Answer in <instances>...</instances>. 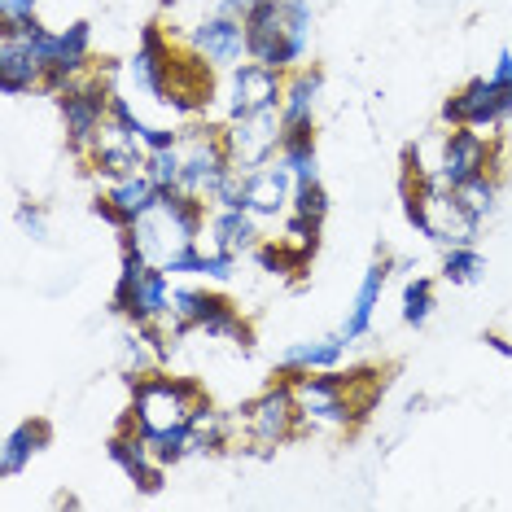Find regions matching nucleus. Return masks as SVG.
Masks as SVG:
<instances>
[{
    "mask_svg": "<svg viewBox=\"0 0 512 512\" xmlns=\"http://www.w3.org/2000/svg\"><path fill=\"white\" fill-rule=\"evenodd\" d=\"M294 394H298V412H302V429H355L364 416L355 407V368L337 372V368H320V372H294Z\"/></svg>",
    "mask_w": 512,
    "mask_h": 512,
    "instance_id": "obj_2",
    "label": "nucleus"
},
{
    "mask_svg": "<svg viewBox=\"0 0 512 512\" xmlns=\"http://www.w3.org/2000/svg\"><path fill=\"white\" fill-rule=\"evenodd\" d=\"M285 141V119L281 110H246V114H228L224 123V145L237 171H254L263 162H272L281 154Z\"/></svg>",
    "mask_w": 512,
    "mask_h": 512,
    "instance_id": "obj_7",
    "label": "nucleus"
},
{
    "mask_svg": "<svg viewBox=\"0 0 512 512\" xmlns=\"http://www.w3.org/2000/svg\"><path fill=\"white\" fill-rule=\"evenodd\" d=\"M281 162L289 167V176H294V184H316V180H320L316 123L285 127V141H281Z\"/></svg>",
    "mask_w": 512,
    "mask_h": 512,
    "instance_id": "obj_23",
    "label": "nucleus"
},
{
    "mask_svg": "<svg viewBox=\"0 0 512 512\" xmlns=\"http://www.w3.org/2000/svg\"><path fill=\"white\" fill-rule=\"evenodd\" d=\"M246 36H250V57L276 71H294L289 62V36H285V0H259V9L246 18Z\"/></svg>",
    "mask_w": 512,
    "mask_h": 512,
    "instance_id": "obj_14",
    "label": "nucleus"
},
{
    "mask_svg": "<svg viewBox=\"0 0 512 512\" xmlns=\"http://www.w3.org/2000/svg\"><path fill=\"white\" fill-rule=\"evenodd\" d=\"M482 272H486V259L473 246H451L447 259H442V276H447L451 285H477Z\"/></svg>",
    "mask_w": 512,
    "mask_h": 512,
    "instance_id": "obj_30",
    "label": "nucleus"
},
{
    "mask_svg": "<svg viewBox=\"0 0 512 512\" xmlns=\"http://www.w3.org/2000/svg\"><path fill=\"white\" fill-rule=\"evenodd\" d=\"M92 215H97V219H106V224H110L114 232L132 228V224H127V215H123V211H119V206H114V202H110V197H106V193H101V197H97V202H92Z\"/></svg>",
    "mask_w": 512,
    "mask_h": 512,
    "instance_id": "obj_35",
    "label": "nucleus"
},
{
    "mask_svg": "<svg viewBox=\"0 0 512 512\" xmlns=\"http://www.w3.org/2000/svg\"><path fill=\"white\" fill-rule=\"evenodd\" d=\"M346 333H329V337H311V342H294L281 355V372L294 377V372H320V368H337L346 355Z\"/></svg>",
    "mask_w": 512,
    "mask_h": 512,
    "instance_id": "obj_21",
    "label": "nucleus"
},
{
    "mask_svg": "<svg viewBox=\"0 0 512 512\" xmlns=\"http://www.w3.org/2000/svg\"><path fill=\"white\" fill-rule=\"evenodd\" d=\"M320 228L324 224H316V219H302V215H294L289 211L285 215V228H281V246L289 250V259H294L298 267H307V259L316 254V246H320Z\"/></svg>",
    "mask_w": 512,
    "mask_h": 512,
    "instance_id": "obj_27",
    "label": "nucleus"
},
{
    "mask_svg": "<svg viewBox=\"0 0 512 512\" xmlns=\"http://www.w3.org/2000/svg\"><path fill=\"white\" fill-rule=\"evenodd\" d=\"M110 460L123 469L127 482H136L145 495H158L162 491V464L154 460V447H149V438L136 429L132 421H123V429L106 442Z\"/></svg>",
    "mask_w": 512,
    "mask_h": 512,
    "instance_id": "obj_16",
    "label": "nucleus"
},
{
    "mask_svg": "<svg viewBox=\"0 0 512 512\" xmlns=\"http://www.w3.org/2000/svg\"><path fill=\"white\" fill-rule=\"evenodd\" d=\"M184 44H189L202 62H211L215 71H232V66H241L250 57L246 22L219 14V9H211V14L197 18V22H189V36H184Z\"/></svg>",
    "mask_w": 512,
    "mask_h": 512,
    "instance_id": "obj_10",
    "label": "nucleus"
},
{
    "mask_svg": "<svg viewBox=\"0 0 512 512\" xmlns=\"http://www.w3.org/2000/svg\"><path fill=\"white\" fill-rule=\"evenodd\" d=\"M197 403H202L197 381L162 377V372H141V377H132V407H127V421L141 429L145 438H158L176 425H189Z\"/></svg>",
    "mask_w": 512,
    "mask_h": 512,
    "instance_id": "obj_1",
    "label": "nucleus"
},
{
    "mask_svg": "<svg viewBox=\"0 0 512 512\" xmlns=\"http://www.w3.org/2000/svg\"><path fill=\"white\" fill-rule=\"evenodd\" d=\"M106 197H110V202H114V206H119V211L127 215V224H136V219H141L145 211H154V206H158L162 189H158V184H154V180H149L145 171H141V176L114 180L110 189H106Z\"/></svg>",
    "mask_w": 512,
    "mask_h": 512,
    "instance_id": "obj_25",
    "label": "nucleus"
},
{
    "mask_svg": "<svg viewBox=\"0 0 512 512\" xmlns=\"http://www.w3.org/2000/svg\"><path fill=\"white\" fill-rule=\"evenodd\" d=\"M228 114H246V110H281L285 101V71H276V66H263L246 57L241 66H232L228 71Z\"/></svg>",
    "mask_w": 512,
    "mask_h": 512,
    "instance_id": "obj_12",
    "label": "nucleus"
},
{
    "mask_svg": "<svg viewBox=\"0 0 512 512\" xmlns=\"http://www.w3.org/2000/svg\"><path fill=\"white\" fill-rule=\"evenodd\" d=\"M241 429H246L254 451H272L289 442L294 434H302V412H298V394L294 381H276L267 386L259 399H250L241 407Z\"/></svg>",
    "mask_w": 512,
    "mask_h": 512,
    "instance_id": "obj_5",
    "label": "nucleus"
},
{
    "mask_svg": "<svg viewBox=\"0 0 512 512\" xmlns=\"http://www.w3.org/2000/svg\"><path fill=\"white\" fill-rule=\"evenodd\" d=\"M486 346H491L495 355H504V359H512V342H504L499 333H486Z\"/></svg>",
    "mask_w": 512,
    "mask_h": 512,
    "instance_id": "obj_39",
    "label": "nucleus"
},
{
    "mask_svg": "<svg viewBox=\"0 0 512 512\" xmlns=\"http://www.w3.org/2000/svg\"><path fill=\"white\" fill-rule=\"evenodd\" d=\"M324 92V75L316 66H302V71H289L285 75V101H281V119L285 127H298V123H316V101Z\"/></svg>",
    "mask_w": 512,
    "mask_h": 512,
    "instance_id": "obj_22",
    "label": "nucleus"
},
{
    "mask_svg": "<svg viewBox=\"0 0 512 512\" xmlns=\"http://www.w3.org/2000/svg\"><path fill=\"white\" fill-rule=\"evenodd\" d=\"M486 171H499V154L495 145L486 141L477 127H451L447 136H442V154H438V176L447 189H456V184L473 180V176H486Z\"/></svg>",
    "mask_w": 512,
    "mask_h": 512,
    "instance_id": "obj_11",
    "label": "nucleus"
},
{
    "mask_svg": "<svg viewBox=\"0 0 512 512\" xmlns=\"http://www.w3.org/2000/svg\"><path fill=\"white\" fill-rule=\"evenodd\" d=\"M180 171H184V154H180V145L149 149V158H145V176L154 180L158 189H176V184H180Z\"/></svg>",
    "mask_w": 512,
    "mask_h": 512,
    "instance_id": "obj_32",
    "label": "nucleus"
},
{
    "mask_svg": "<svg viewBox=\"0 0 512 512\" xmlns=\"http://www.w3.org/2000/svg\"><path fill=\"white\" fill-rule=\"evenodd\" d=\"M189 429H193V438H197V451H224L228 438H232V421L219 412L211 399H202V403L193 407Z\"/></svg>",
    "mask_w": 512,
    "mask_h": 512,
    "instance_id": "obj_26",
    "label": "nucleus"
},
{
    "mask_svg": "<svg viewBox=\"0 0 512 512\" xmlns=\"http://www.w3.org/2000/svg\"><path fill=\"white\" fill-rule=\"evenodd\" d=\"M504 119H512V88H499L486 79H469L460 92H451L442 101V123L447 127H477V132H491Z\"/></svg>",
    "mask_w": 512,
    "mask_h": 512,
    "instance_id": "obj_8",
    "label": "nucleus"
},
{
    "mask_svg": "<svg viewBox=\"0 0 512 512\" xmlns=\"http://www.w3.org/2000/svg\"><path fill=\"white\" fill-rule=\"evenodd\" d=\"M390 267H394V259H377L364 272L351 311H346V324H342L346 342H359V337L372 333V320H377V307H381V289H386V281H390Z\"/></svg>",
    "mask_w": 512,
    "mask_h": 512,
    "instance_id": "obj_17",
    "label": "nucleus"
},
{
    "mask_svg": "<svg viewBox=\"0 0 512 512\" xmlns=\"http://www.w3.org/2000/svg\"><path fill=\"white\" fill-rule=\"evenodd\" d=\"M294 176H289V167L276 154L272 162H263V167L246 171V211L254 219H276V215H289V202H294Z\"/></svg>",
    "mask_w": 512,
    "mask_h": 512,
    "instance_id": "obj_15",
    "label": "nucleus"
},
{
    "mask_svg": "<svg viewBox=\"0 0 512 512\" xmlns=\"http://www.w3.org/2000/svg\"><path fill=\"white\" fill-rule=\"evenodd\" d=\"M49 442H53V429H49V421H40V416L14 425L5 438V447H0V477H18Z\"/></svg>",
    "mask_w": 512,
    "mask_h": 512,
    "instance_id": "obj_19",
    "label": "nucleus"
},
{
    "mask_svg": "<svg viewBox=\"0 0 512 512\" xmlns=\"http://www.w3.org/2000/svg\"><path fill=\"white\" fill-rule=\"evenodd\" d=\"M110 75H114V66H106V71H92L84 79H75L71 88L57 92V110H62V127H66V145H71L75 154H88V149L97 145L101 127L110 123V101H114Z\"/></svg>",
    "mask_w": 512,
    "mask_h": 512,
    "instance_id": "obj_4",
    "label": "nucleus"
},
{
    "mask_svg": "<svg viewBox=\"0 0 512 512\" xmlns=\"http://www.w3.org/2000/svg\"><path fill=\"white\" fill-rule=\"evenodd\" d=\"M289 211L302 215V219H316V224H324V215H329V193H324V184L320 180L316 184H298Z\"/></svg>",
    "mask_w": 512,
    "mask_h": 512,
    "instance_id": "obj_33",
    "label": "nucleus"
},
{
    "mask_svg": "<svg viewBox=\"0 0 512 512\" xmlns=\"http://www.w3.org/2000/svg\"><path fill=\"white\" fill-rule=\"evenodd\" d=\"M149 447H154V460L162 464V469H167V464H180V460L193 456V451H197V438H193L189 425H176V429H167V434L149 438Z\"/></svg>",
    "mask_w": 512,
    "mask_h": 512,
    "instance_id": "obj_31",
    "label": "nucleus"
},
{
    "mask_svg": "<svg viewBox=\"0 0 512 512\" xmlns=\"http://www.w3.org/2000/svg\"><path fill=\"white\" fill-rule=\"evenodd\" d=\"M114 311H123L132 324L171 320V272L149 263L136 246H123L119 285H114Z\"/></svg>",
    "mask_w": 512,
    "mask_h": 512,
    "instance_id": "obj_3",
    "label": "nucleus"
},
{
    "mask_svg": "<svg viewBox=\"0 0 512 512\" xmlns=\"http://www.w3.org/2000/svg\"><path fill=\"white\" fill-rule=\"evenodd\" d=\"M456 202L464 206V211H469L477 224H482L486 215L495 211V197H499V180L491 176V171H486V176H473V180H464V184H456Z\"/></svg>",
    "mask_w": 512,
    "mask_h": 512,
    "instance_id": "obj_28",
    "label": "nucleus"
},
{
    "mask_svg": "<svg viewBox=\"0 0 512 512\" xmlns=\"http://www.w3.org/2000/svg\"><path fill=\"white\" fill-rule=\"evenodd\" d=\"M84 158H88V167L97 171L101 180L114 184V180H127V176H141L149 149H145V141H136L132 132H123V127L110 119L106 127H101L97 145H92Z\"/></svg>",
    "mask_w": 512,
    "mask_h": 512,
    "instance_id": "obj_13",
    "label": "nucleus"
},
{
    "mask_svg": "<svg viewBox=\"0 0 512 512\" xmlns=\"http://www.w3.org/2000/svg\"><path fill=\"white\" fill-rule=\"evenodd\" d=\"M429 316H434V281H429V276H412V281L403 285V324L425 329Z\"/></svg>",
    "mask_w": 512,
    "mask_h": 512,
    "instance_id": "obj_29",
    "label": "nucleus"
},
{
    "mask_svg": "<svg viewBox=\"0 0 512 512\" xmlns=\"http://www.w3.org/2000/svg\"><path fill=\"white\" fill-rule=\"evenodd\" d=\"M180 154H184L180 189L202 197V202H211L215 189L232 171V158H228V145H224V127H189V132H180Z\"/></svg>",
    "mask_w": 512,
    "mask_h": 512,
    "instance_id": "obj_6",
    "label": "nucleus"
},
{
    "mask_svg": "<svg viewBox=\"0 0 512 512\" xmlns=\"http://www.w3.org/2000/svg\"><path fill=\"white\" fill-rule=\"evenodd\" d=\"M176 57H180V49L171 44V36L158 27V22H149V27L141 31V44H136L132 62H127V75H132L136 92H145L149 101L167 106L171 101V75H176Z\"/></svg>",
    "mask_w": 512,
    "mask_h": 512,
    "instance_id": "obj_9",
    "label": "nucleus"
},
{
    "mask_svg": "<svg viewBox=\"0 0 512 512\" xmlns=\"http://www.w3.org/2000/svg\"><path fill=\"white\" fill-rule=\"evenodd\" d=\"M491 84H499V88H512V53L504 49L495 57V71H491Z\"/></svg>",
    "mask_w": 512,
    "mask_h": 512,
    "instance_id": "obj_38",
    "label": "nucleus"
},
{
    "mask_svg": "<svg viewBox=\"0 0 512 512\" xmlns=\"http://www.w3.org/2000/svg\"><path fill=\"white\" fill-rule=\"evenodd\" d=\"M211 246L224 250V254H254L259 250V219L250 211H228V206H215L211 215Z\"/></svg>",
    "mask_w": 512,
    "mask_h": 512,
    "instance_id": "obj_20",
    "label": "nucleus"
},
{
    "mask_svg": "<svg viewBox=\"0 0 512 512\" xmlns=\"http://www.w3.org/2000/svg\"><path fill=\"white\" fill-rule=\"evenodd\" d=\"M36 18V0H0V22H27Z\"/></svg>",
    "mask_w": 512,
    "mask_h": 512,
    "instance_id": "obj_36",
    "label": "nucleus"
},
{
    "mask_svg": "<svg viewBox=\"0 0 512 512\" xmlns=\"http://www.w3.org/2000/svg\"><path fill=\"white\" fill-rule=\"evenodd\" d=\"M215 9H219V14H228V18H241V22H246L254 9H259V0H215Z\"/></svg>",
    "mask_w": 512,
    "mask_h": 512,
    "instance_id": "obj_37",
    "label": "nucleus"
},
{
    "mask_svg": "<svg viewBox=\"0 0 512 512\" xmlns=\"http://www.w3.org/2000/svg\"><path fill=\"white\" fill-rule=\"evenodd\" d=\"M18 228L27 232L31 241H44V237H49V228H44V206H40V202H22V206H18Z\"/></svg>",
    "mask_w": 512,
    "mask_h": 512,
    "instance_id": "obj_34",
    "label": "nucleus"
},
{
    "mask_svg": "<svg viewBox=\"0 0 512 512\" xmlns=\"http://www.w3.org/2000/svg\"><path fill=\"white\" fill-rule=\"evenodd\" d=\"M0 88L5 97H27V92L44 88V66L27 53V44L5 31H0Z\"/></svg>",
    "mask_w": 512,
    "mask_h": 512,
    "instance_id": "obj_18",
    "label": "nucleus"
},
{
    "mask_svg": "<svg viewBox=\"0 0 512 512\" xmlns=\"http://www.w3.org/2000/svg\"><path fill=\"white\" fill-rule=\"evenodd\" d=\"M197 333H206V337H215V342H228V346H237V351H250V324L237 316V307L224 298V294H211V307H206V316L197 320Z\"/></svg>",
    "mask_w": 512,
    "mask_h": 512,
    "instance_id": "obj_24",
    "label": "nucleus"
}]
</instances>
